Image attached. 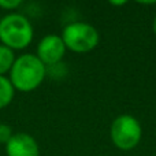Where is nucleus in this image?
<instances>
[{"instance_id": "nucleus-1", "label": "nucleus", "mask_w": 156, "mask_h": 156, "mask_svg": "<svg viewBox=\"0 0 156 156\" xmlns=\"http://www.w3.org/2000/svg\"><path fill=\"white\" fill-rule=\"evenodd\" d=\"M8 80L18 92H33L44 82L47 77V67L36 54H23L15 58L10 70Z\"/></svg>"}, {"instance_id": "nucleus-2", "label": "nucleus", "mask_w": 156, "mask_h": 156, "mask_svg": "<svg viewBox=\"0 0 156 156\" xmlns=\"http://www.w3.org/2000/svg\"><path fill=\"white\" fill-rule=\"evenodd\" d=\"M33 36V25L23 14L10 12L0 18V44L12 51L29 47Z\"/></svg>"}, {"instance_id": "nucleus-3", "label": "nucleus", "mask_w": 156, "mask_h": 156, "mask_svg": "<svg viewBox=\"0 0 156 156\" xmlns=\"http://www.w3.org/2000/svg\"><path fill=\"white\" fill-rule=\"evenodd\" d=\"M63 43L66 49H70L76 54H86L90 52L99 45L100 34L94 26L88 22H70L62 30Z\"/></svg>"}, {"instance_id": "nucleus-4", "label": "nucleus", "mask_w": 156, "mask_h": 156, "mask_svg": "<svg viewBox=\"0 0 156 156\" xmlns=\"http://www.w3.org/2000/svg\"><path fill=\"white\" fill-rule=\"evenodd\" d=\"M110 138L118 149L132 151L143 138V126L136 116L122 114L111 122Z\"/></svg>"}, {"instance_id": "nucleus-5", "label": "nucleus", "mask_w": 156, "mask_h": 156, "mask_svg": "<svg viewBox=\"0 0 156 156\" xmlns=\"http://www.w3.org/2000/svg\"><path fill=\"white\" fill-rule=\"evenodd\" d=\"M66 51V45L59 34H47L38 41L36 56L45 65V67H51L62 62Z\"/></svg>"}, {"instance_id": "nucleus-6", "label": "nucleus", "mask_w": 156, "mask_h": 156, "mask_svg": "<svg viewBox=\"0 0 156 156\" xmlns=\"http://www.w3.org/2000/svg\"><path fill=\"white\" fill-rule=\"evenodd\" d=\"M4 148L7 156H40L37 140L25 132L14 133Z\"/></svg>"}, {"instance_id": "nucleus-7", "label": "nucleus", "mask_w": 156, "mask_h": 156, "mask_svg": "<svg viewBox=\"0 0 156 156\" xmlns=\"http://www.w3.org/2000/svg\"><path fill=\"white\" fill-rule=\"evenodd\" d=\"M14 94H15V89L10 82L8 77L0 76V110L10 105L14 99Z\"/></svg>"}, {"instance_id": "nucleus-8", "label": "nucleus", "mask_w": 156, "mask_h": 156, "mask_svg": "<svg viewBox=\"0 0 156 156\" xmlns=\"http://www.w3.org/2000/svg\"><path fill=\"white\" fill-rule=\"evenodd\" d=\"M15 58V52L12 49L0 44V76H5L7 73H10Z\"/></svg>"}, {"instance_id": "nucleus-9", "label": "nucleus", "mask_w": 156, "mask_h": 156, "mask_svg": "<svg viewBox=\"0 0 156 156\" xmlns=\"http://www.w3.org/2000/svg\"><path fill=\"white\" fill-rule=\"evenodd\" d=\"M14 136L12 127L7 123H0V144L5 145L10 141V138Z\"/></svg>"}, {"instance_id": "nucleus-10", "label": "nucleus", "mask_w": 156, "mask_h": 156, "mask_svg": "<svg viewBox=\"0 0 156 156\" xmlns=\"http://www.w3.org/2000/svg\"><path fill=\"white\" fill-rule=\"evenodd\" d=\"M22 5V0H0V8L2 10L15 11Z\"/></svg>"}, {"instance_id": "nucleus-11", "label": "nucleus", "mask_w": 156, "mask_h": 156, "mask_svg": "<svg viewBox=\"0 0 156 156\" xmlns=\"http://www.w3.org/2000/svg\"><path fill=\"white\" fill-rule=\"evenodd\" d=\"M110 4L111 5H125L126 4V2H125V0L123 2H110Z\"/></svg>"}, {"instance_id": "nucleus-12", "label": "nucleus", "mask_w": 156, "mask_h": 156, "mask_svg": "<svg viewBox=\"0 0 156 156\" xmlns=\"http://www.w3.org/2000/svg\"><path fill=\"white\" fill-rule=\"evenodd\" d=\"M152 30H154V33H155V36H156V15H155V18H154V22H152Z\"/></svg>"}]
</instances>
